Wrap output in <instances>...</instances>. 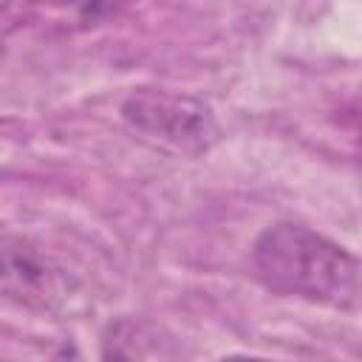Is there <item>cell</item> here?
Wrapping results in <instances>:
<instances>
[{"label": "cell", "mask_w": 362, "mask_h": 362, "mask_svg": "<svg viewBox=\"0 0 362 362\" xmlns=\"http://www.w3.org/2000/svg\"><path fill=\"white\" fill-rule=\"evenodd\" d=\"M252 263L272 291L334 308L359 303V260L303 223L266 226L252 246Z\"/></svg>", "instance_id": "1"}, {"label": "cell", "mask_w": 362, "mask_h": 362, "mask_svg": "<svg viewBox=\"0 0 362 362\" xmlns=\"http://www.w3.org/2000/svg\"><path fill=\"white\" fill-rule=\"evenodd\" d=\"M122 119L141 141L184 156L204 153L218 136L215 119L206 105L153 88L130 93L122 105Z\"/></svg>", "instance_id": "2"}, {"label": "cell", "mask_w": 362, "mask_h": 362, "mask_svg": "<svg viewBox=\"0 0 362 362\" xmlns=\"http://www.w3.org/2000/svg\"><path fill=\"white\" fill-rule=\"evenodd\" d=\"M0 294L51 305L59 294V274L31 243L0 235Z\"/></svg>", "instance_id": "3"}]
</instances>
